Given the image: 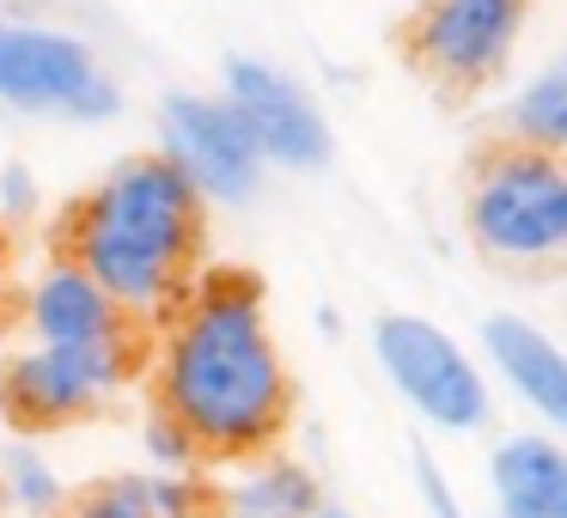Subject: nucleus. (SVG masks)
<instances>
[{
	"label": "nucleus",
	"instance_id": "1",
	"mask_svg": "<svg viewBox=\"0 0 567 518\" xmlns=\"http://www.w3.org/2000/svg\"><path fill=\"white\" fill-rule=\"evenodd\" d=\"M159 415L177 421L196 457H262L293 415V379L262 318L250 274H208L159 342Z\"/></svg>",
	"mask_w": 567,
	"mask_h": 518
},
{
	"label": "nucleus",
	"instance_id": "2",
	"mask_svg": "<svg viewBox=\"0 0 567 518\" xmlns=\"http://www.w3.org/2000/svg\"><path fill=\"white\" fill-rule=\"evenodd\" d=\"M74 262L116 299L123 318L159 311L184 293L202 250V196L172 159L135 153L74 208Z\"/></svg>",
	"mask_w": 567,
	"mask_h": 518
},
{
	"label": "nucleus",
	"instance_id": "3",
	"mask_svg": "<svg viewBox=\"0 0 567 518\" xmlns=\"http://www.w3.org/2000/svg\"><path fill=\"white\" fill-rule=\"evenodd\" d=\"M0 104L31 116L104 123L123 111L116 80H104L86 38L62 25H0Z\"/></svg>",
	"mask_w": 567,
	"mask_h": 518
},
{
	"label": "nucleus",
	"instance_id": "4",
	"mask_svg": "<svg viewBox=\"0 0 567 518\" xmlns=\"http://www.w3.org/2000/svg\"><path fill=\"white\" fill-rule=\"evenodd\" d=\"M470 232L494 257H549L567 245V172L549 153H494L470 189Z\"/></svg>",
	"mask_w": 567,
	"mask_h": 518
},
{
	"label": "nucleus",
	"instance_id": "5",
	"mask_svg": "<svg viewBox=\"0 0 567 518\" xmlns=\"http://www.w3.org/2000/svg\"><path fill=\"white\" fill-rule=\"evenodd\" d=\"M372 354L421 421L445 433H476L488 421V384L440 323L391 311V318L372 323Z\"/></svg>",
	"mask_w": 567,
	"mask_h": 518
},
{
	"label": "nucleus",
	"instance_id": "6",
	"mask_svg": "<svg viewBox=\"0 0 567 518\" xmlns=\"http://www.w3.org/2000/svg\"><path fill=\"white\" fill-rule=\"evenodd\" d=\"M135 372V348L128 335L92 348H43L31 342L25 354H13L7 379H0V408L19 421L25 433H50L68 421H86L99 403H111Z\"/></svg>",
	"mask_w": 567,
	"mask_h": 518
},
{
	"label": "nucleus",
	"instance_id": "7",
	"mask_svg": "<svg viewBox=\"0 0 567 518\" xmlns=\"http://www.w3.org/2000/svg\"><path fill=\"white\" fill-rule=\"evenodd\" d=\"M159 159H172L202 201H245L262 184V153L226 99L172 92L159 104Z\"/></svg>",
	"mask_w": 567,
	"mask_h": 518
},
{
	"label": "nucleus",
	"instance_id": "8",
	"mask_svg": "<svg viewBox=\"0 0 567 518\" xmlns=\"http://www.w3.org/2000/svg\"><path fill=\"white\" fill-rule=\"evenodd\" d=\"M226 104L238 111V123L250 128L262 165H287V172H318L330 159V123L318 116V104L306 99L299 80H287L269 62H226Z\"/></svg>",
	"mask_w": 567,
	"mask_h": 518
},
{
	"label": "nucleus",
	"instance_id": "9",
	"mask_svg": "<svg viewBox=\"0 0 567 518\" xmlns=\"http://www.w3.org/2000/svg\"><path fill=\"white\" fill-rule=\"evenodd\" d=\"M518 25L525 0H427L409 31V55L440 86H482L506 62Z\"/></svg>",
	"mask_w": 567,
	"mask_h": 518
},
{
	"label": "nucleus",
	"instance_id": "10",
	"mask_svg": "<svg viewBox=\"0 0 567 518\" xmlns=\"http://www.w3.org/2000/svg\"><path fill=\"white\" fill-rule=\"evenodd\" d=\"M25 323H31V335H38L43 348H92V342H116V335H128L116 299L104 293L74 257L55 262V269H43L38 281H31Z\"/></svg>",
	"mask_w": 567,
	"mask_h": 518
},
{
	"label": "nucleus",
	"instance_id": "11",
	"mask_svg": "<svg viewBox=\"0 0 567 518\" xmlns=\"http://www.w3.org/2000/svg\"><path fill=\"white\" fill-rule=\"evenodd\" d=\"M488 488L501 518H567V452L537 433H513L488 457Z\"/></svg>",
	"mask_w": 567,
	"mask_h": 518
},
{
	"label": "nucleus",
	"instance_id": "12",
	"mask_svg": "<svg viewBox=\"0 0 567 518\" xmlns=\"http://www.w3.org/2000/svg\"><path fill=\"white\" fill-rule=\"evenodd\" d=\"M482 342H488L501 379L513 384L549 427L567 433V354L543 330H530L525 318H488L482 323Z\"/></svg>",
	"mask_w": 567,
	"mask_h": 518
},
{
	"label": "nucleus",
	"instance_id": "13",
	"mask_svg": "<svg viewBox=\"0 0 567 518\" xmlns=\"http://www.w3.org/2000/svg\"><path fill=\"white\" fill-rule=\"evenodd\" d=\"M318 481L311 469L287 457H257L233 488L220 494V518H311L318 512Z\"/></svg>",
	"mask_w": 567,
	"mask_h": 518
},
{
	"label": "nucleus",
	"instance_id": "14",
	"mask_svg": "<svg viewBox=\"0 0 567 518\" xmlns=\"http://www.w3.org/2000/svg\"><path fill=\"white\" fill-rule=\"evenodd\" d=\"M0 494L19 518H55L68 506V488L55 476V464L38 452V445H13L0 457Z\"/></svg>",
	"mask_w": 567,
	"mask_h": 518
},
{
	"label": "nucleus",
	"instance_id": "15",
	"mask_svg": "<svg viewBox=\"0 0 567 518\" xmlns=\"http://www.w3.org/2000/svg\"><path fill=\"white\" fill-rule=\"evenodd\" d=\"M513 128L530 141V153L543 147H567V74H543L518 92L513 104Z\"/></svg>",
	"mask_w": 567,
	"mask_h": 518
},
{
	"label": "nucleus",
	"instance_id": "16",
	"mask_svg": "<svg viewBox=\"0 0 567 518\" xmlns=\"http://www.w3.org/2000/svg\"><path fill=\"white\" fill-rule=\"evenodd\" d=\"M55 518H153L147 506V481L141 476H116V481H99V488L74 494Z\"/></svg>",
	"mask_w": 567,
	"mask_h": 518
},
{
	"label": "nucleus",
	"instance_id": "17",
	"mask_svg": "<svg viewBox=\"0 0 567 518\" xmlns=\"http://www.w3.org/2000/svg\"><path fill=\"white\" fill-rule=\"evenodd\" d=\"M141 445H147V457H153V476H189V464H196V445H189V433L177 427V421H165V415L147 421Z\"/></svg>",
	"mask_w": 567,
	"mask_h": 518
},
{
	"label": "nucleus",
	"instance_id": "18",
	"mask_svg": "<svg viewBox=\"0 0 567 518\" xmlns=\"http://www.w3.org/2000/svg\"><path fill=\"white\" fill-rule=\"evenodd\" d=\"M141 481H147L153 518H208V512H202L196 476H141Z\"/></svg>",
	"mask_w": 567,
	"mask_h": 518
},
{
	"label": "nucleus",
	"instance_id": "19",
	"mask_svg": "<svg viewBox=\"0 0 567 518\" xmlns=\"http://www.w3.org/2000/svg\"><path fill=\"white\" fill-rule=\"evenodd\" d=\"M0 208H7V214H31V208H38V184H31L25 165H7V172H0Z\"/></svg>",
	"mask_w": 567,
	"mask_h": 518
},
{
	"label": "nucleus",
	"instance_id": "20",
	"mask_svg": "<svg viewBox=\"0 0 567 518\" xmlns=\"http://www.w3.org/2000/svg\"><path fill=\"white\" fill-rule=\"evenodd\" d=\"M415 469H421V488H427V500H433V512L440 518H457V506H452V494H445V481H440V469L427 464V457H415Z\"/></svg>",
	"mask_w": 567,
	"mask_h": 518
},
{
	"label": "nucleus",
	"instance_id": "21",
	"mask_svg": "<svg viewBox=\"0 0 567 518\" xmlns=\"http://www.w3.org/2000/svg\"><path fill=\"white\" fill-rule=\"evenodd\" d=\"M7 305H13V245L0 232V318H7Z\"/></svg>",
	"mask_w": 567,
	"mask_h": 518
},
{
	"label": "nucleus",
	"instance_id": "22",
	"mask_svg": "<svg viewBox=\"0 0 567 518\" xmlns=\"http://www.w3.org/2000/svg\"><path fill=\"white\" fill-rule=\"evenodd\" d=\"M311 518H354V512H342V506H318Z\"/></svg>",
	"mask_w": 567,
	"mask_h": 518
},
{
	"label": "nucleus",
	"instance_id": "23",
	"mask_svg": "<svg viewBox=\"0 0 567 518\" xmlns=\"http://www.w3.org/2000/svg\"><path fill=\"white\" fill-rule=\"evenodd\" d=\"M0 25H7V19H0Z\"/></svg>",
	"mask_w": 567,
	"mask_h": 518
},
{
	"label": "nucleus",
	"instance_id": "24",
	"mask_svg": "<svg viewBox=\"0 0 567 518\" xmlns=\"http://www.w3.org/2000/svg\"><path fill=\"white\" fill-rule=\"evenodd\" d=\"M561 74H567V68H561Z\"/></svg>",
	"mask_w": 567,
	"mask_h": 518
}]
</instances>
